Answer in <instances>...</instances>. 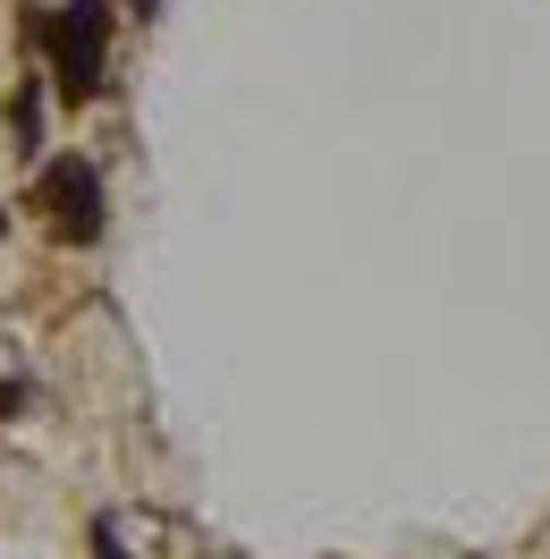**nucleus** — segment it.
<instances>
[{
	"instance_id": "obj_1",
	"label": "nucleus",
	"mask_w": 550,
	"mask_h": 559,
	"mask_svg": "<svg viewBox=\"0 0 550 559\" xmlns=\"http://www.w3.org/2000/svg\"><path fill=\"white\" fill-rule=\"evenodd\" d=\"M26 43L51 60V85H60L69 103H94V94H103V60H110V0L35 9V17H26Z\"/></svg>"
},
{
	"instance_id": "obj_2",
	"label": "nucleus",
	"mask_w": 550,
	"mask_h": 559,
	"mask_svg": "<svg viewBox=\"0 0 550 559\" xmlns=\"http://www.w3.org/2000/svg\"><path fill=\"white\" fill-rule=\"evenodd\" d=\"M35 204L51 212V229H60L69 246H94V238H103V178H94V162H85V153H60V162H43Z\"/></svg>"
},
{
	"instance_id": "obj_3",
	"label": "nucleus",
	"mask_w": 550,
	"mask_h": 559,
	"mask_svg": "<svg viewBox=\"0 0 550 559\" xmlns=\"http://www.w3.org/2000/svg\"><path fill=\"white\" fill-rule=\"evenodd\" d=\"M9 128H17V153H43V85L26 76L17 103H9Z\"/></svg>"
},
{
	"instance_id": "obj_4",
	"label": "nucleus",
	"mask_w": 550,
	"mask_h": 559,
	"mask_svg": "<svg viewBox=\"0 0 550 559\" xmlns=\"http://www.w3.org/2000/svg\"><path fill=\"white\" fill-rule=\"evenodd\" d=\"M26 407H35V390H26V382H0V416H26Z\"/></svg>"
},
{
	"instance_id": "obj_5",
	"label": "nucleus",
	"mask_w": 550,
	"mask_h": 559,
	"mask_svg": "<svg viewBox=\"0 0 550 559\" xmlns=\"http://www.w3.org/2000/svg\"><path fill=\"white\" fill-rule=\"evenodd\" d=\"M94 559H119V534H110V525H94Z\"/></svg>"
},
{
	"instance_id": "obj_6",
	"label": "nucleus",
	"mask_w": 550,
	"mask_h": 559,
	"mask_svg": "<svg viewBox=\"0 0 550 559\" xmlns=\"http://www.w3.org/2000/svg\"><path fill=\"white\" fill-rule=\"evenodd\" d=\"M136 17H162V0H136Z\"/></svg>"
},
{
	"instance_id": "obj_7",
	"label": "nucleus",
	"mask_w": 550,
	"mask_h": 559,
	"mask_svg": "<svg viewBox=\"0 0 550 559\" xmlns=\"http://www.w3.org/2000/svg\"><path fill=\"white\" fill-rule=\"evenodd\" d=\"M0 229H9V221H0Z\"/></svg>"
}]
</instances>
